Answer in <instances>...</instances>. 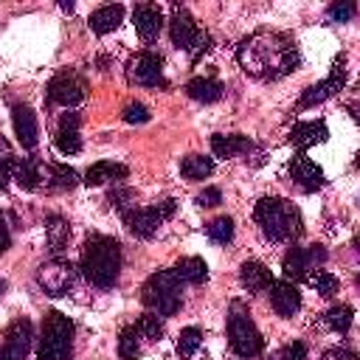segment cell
<instances>
[{
  "mask_svg": "<svg viewBox=\"0 0 360 360\" xmlns=\"http://www.w3.org/2000/svg\"><path fill=\"white\" fill-rule=\"evenodd\" d=\"M141 301L146 304V309L158 318H169L180 309L183 301V281L172 273V270H158L146 278L143 290H141Z\"/></svg>",
  "mask_w": 360,
  "mask_h": 360,
  "instance_id": "4",
  "label": "cell"
},
{
  "mask_svg": "<svg viewBox=\"0 0 360 360\" xmlns=\"http://www.w3.org/2000/svg\"><path fill=\"white\" fill-rule=\"evenodd\" d=\"M323 318H326V323H329L335 332L346 335V332L352 329V323H354V309H352L349 304H335V307L326 309Z\"/></svg>",
  "mask_w": 360,
  "mask_h": 360,
  "instance_id": "33",
  "label": "cell"
},
{
  "mask_svg": "<svg viewBox=\"0 0 360 360\" xmlns=\"http://www.w3.org/2000/svg\"><path fill=\"white\" fill-rule=\"evenodd\" d=\"M121 262H124V253H121V245L112 239V236H104V233H93L87 236L84 248H82V273L84 278L98 287V290H107L118 281V273H121Z\"/></svg>",
  "mask_w": 360,
  "mask_h": 360,
  "instance_id": "2",
  "label": "cell"
},
{
  "mask_svg": "<svg viewBox=\"0 0 360 360\" xmlns=\"http://www.w3.org/2000/svg\"><path fill=\"white\" fill-rule=\"evenodd\" d=\"M127 79L138 87H166L163 56L155 51H141L127 62Z\"/></svg>",
  "mask_w": 360,
  "mask_h": 360,
  "instance_id": "8",
  "label": "cell"
},
{
  "mask_svg": "<svg viewBox=\"0 0 360 360\" xmlns=\"http://www.w3.org/2000/svg\"><path fill=\"white\" fill-rule=\"evenodd\" d=\"M8 245H11V233H8L6 219H3V214H0V253H6V250H8Z\"/></svg>",
  "mask_w": 360,
  "mask_h": 360,
  "instance_id": "43",
  "label": "cell"
},
{
  "mask_svg": "<svg viewBox=\"0 0 360 360\" xmlns=\"http://www.w3.org/2000/svg\"><path fill=\"white\" fill-rule=\"evenodd\" d=\"M11 124H14V132H17V141L22 143V149H34L39 141V127H37L34 110L25 104H17L11 110Z\"/></svg>",
  "mask_w": 360,
  "mask_h": 360,
  "instance_id": "18",
  "label": "cell"
},
{
  "mask_svg": "<svg viewBox=\"0 0 360 360\" xmlns=\"http://www.w3.org/2000/svg\"><path fill=\"white\" fill-rule=\"evenodd\" d=\"M73 346V323L62 312H48L42 321L39 343H37V357L39 360H68Z\"/></svg>",
  "mask_w": 360,
  "mask_h": 360,
  "instance_id": "5",
  "label": "cell"
},
{
  "mask_svg": "<svg viewBox=\"0 0 360 360\" xmlns=\"http://www.w3.org/2000/svg\"><path fill=\"white\" fill-rule=\"evenodd\" d=\"M267 360H307V346L304 343H287L284 349H278L276 354H270Z\"/></svg>",
  "mask_w": 360,
  "mask_h": 360,
  "instance_id": "40",
  "label": "cell"
},
{
  "mask_svg": "<svg viewBox=\"0 0 360 360\" xmlns=\"http://www.w3.org/2000/svg\"><path fill=\"white\" fill-rule=\"evenodd\" d=\"M253 219L267 242H290L301 233V214L281 197H262L253 208Z\"/></svg>",
  "mask_w": 360,
  "mask_h": 360,
  "instance_id": "3",
  "label": "cell"
},
{
  "mask_svg": "<svg viewBox=\"0 0 360 360\" xmlns=\"http://www.w3.org/2000/svg\"><path fill=\"white\" fill-rule=\"evenodd\" d=\"M172 273H174L183 284H205V281H208V264H205L200 256H186V259H180V262L172 267Z\"/></svg>",
  "mask_w": 360,
  "mask_h": 360,
  "instance_id": "27",
  "label": "cell"
},
{
  "mask_svg": "<svg viewBox=\"0 0 360 360\" xmlns=\"http://www.w3.org/2000/svg\"><path fill=\"white\" fill-rule=\"evenodd\" d=\"M326 262V250L321 245H309V248H290L284 262H281V270H284V281H298L304 278L309 270L321 267Z\"/></svg>",
  "mask_w": 360,
  "mask_h": 360,
  "instance_id": "11",
  "label": "cell"
},
{
  "mask_svg": "<svg viewBox=\"0 0 360 360\" xmlns=\"http://www.w3.org/2000/svg\"><path fill=\"white\" fill-rule=\"evenodd\" d=\"M129 200H132V191L129 188H115V191H110V202L124 214L127 211V205H129Z\"/></svg>",
  "mask_w": 360,
  "mask_h": 360,
  "instance_id": "42",
  "label": "cell"
},
{
  "mask_svg": "<svg viewBox=\"0 0 360 360\" xmlns=\"http://www.w3.org/2000/svg\"><path fill=\"white\" fill-rule=\"evenodd\" d=\"M343 62H346V56H340V59L335 62L332 73H329L323 82H318V84H312V87L304 90V96L298 98V110H307V107H315V104L332 98V96L346 84V68H343Z\"/></svg>",
  "mask_w": 360,
  "mask_h": 360,
  "instance_id": "12",
  "label": "cell"
},
{
  "mask_svg": "<svg viewBox=\"0 0 360 360\" xmlns=\"http://www.w3.org/2000/svg\"><path fill=\"white\" fill-rule=\"evenodd\" d=\"M222 84L217 79H205V76H197L191 82H186V96L194 98V101H202V104H211V101H219L222 98Z\"/></svg>",
  "mask_w": 360,
  "mask_h": 360,
  "instance_id": "28",
  "label": "cell"
},
{
  "mask_svg": "<svg viewBox=\"0 0 360 360\" xmlns=\"http://www.w3.org/2000/svg\"><path fill=\"white\" fill-rule=\"evenodd\" d=\"M326 135H329V129H326L323 121H298V124L290 129V143L304 152V149H309L312 143L326 141Z\"/></svg>",
  "mask_w": 360,
  "mask_h": 360,
  "instance_id": "20",
  "label": "cell"
},
{
  "mask_svg": "<svg viewBox=\"0 0 360 360\" xmlns=\"http://www.w3.org/2000/svg\"><path fill=\"white\" fill-rule=\"evenodd\" d=\"M222 202V194H219V188H214V186H208V188H202L200 194H197V205H202V208H214V205H219Z\"/></svg>",
  "mask_w": 360,
  "mask_h": 360,
  "instance_id": "41",
  "label": "cell"
},
{
  "mask_svg": "<svg viewBox=\"0 0 360 360\" xmlns=\"http://www.w3.org/2000/svg\"><path fill=\"white\" fill-rule=\"evenodd\" d=\"M228 343L233 349L236 357H259L262 349H264V338L262 332L256 329L250 312L242 307V304H233L231 307V315H228Z\"/></svg>",
  "mask_w": 360,
  "mask_h": 360,
  "instance_id": "6",
  "label": "cell"
},
{
  "mask_svg": "<svg viewBox=\"0 0 360 360\" xmlns=\"http://www.w3.org/2000/svg\"><path fill=\"white\" fill-rule=\"evenodd\" d=\"M14 163H17L14 149H11V143L0 135V188H6L8 180L14 177Z\"/></svg>",
  "mask_w": 360,
  "mask_h": 360,
  "instance_id": "35",
  "label": "cell"
},
{
  "mask_svg": "<svg viewBox=\"0 0 360 360\" xmlns=\"http://www.w3.org/2000/svg\"><path fill=\"white\" fill-rule=\"evenodd\" d=\"M304 278H307V284H309L318 295H323V298H329V295H335V292H338V278H335L329 270L315 267V270H309Z\"/></svg>",
  "mask_w": 360,
  "mask_h": 360,
  "instance_id": "32",
  "label": "cell"
},
{
  "mask_svg": "<svg viewBox=\"0 0 360 360\" xmlns=\"http://www.w3.org/2000/svg\"><path fill=\"white\" fill-rule=\"evenodd\" d=\"M250 141L245 135H214L211 138V152L217 158H236V155H245L250 152Z\"/></svg>",
  "mask_w": 360,
  "mask_h": 360,
  "instance_id": "29",
  "label": "cell"
},
{
  "mask_svg": "<svg viewBox=\"0 0 360 360\" xmlns=\"http://www.w3.org/2000/svg\"><path fill=\"white\" fill-rule=\"evenodd\" d=\"M87 93L84 79L76 70H59L51 82H48V101L59 104V107H76Z\"/></svg>",
  "mask_w": 360,
  "mask_h": 360,
  "instance_id": "10",
  "label": "cell"
},
{
  "mask_svg": "<svg viewBox=\"0 0 360 360\" xmlns=\"http://www.w3.org/2000/svg\"><path fill=\"white\" fill-rule=\"evenodd\" d=\"M200 34H202V31L197 28L194 17H191L186 8L174 6L172 20H169V37H172V45H174V48H180V51H191V45L197 42V37H200Z\"/></svg>",
  "mask_w": 360,
  "mask_h": 360,
  "instance_id": "14",
  "label": "cell"
},
{
  "mask_svg": "<svg viewBox=\"0 0 360 360\" xmlns=\"http://www.w3.org/2000/svg\"><path fill=\"white\" fill-rule=\"evenodd\" d=\"M239 281H242V287L248 292H262V290H270L273 276L262 262H245L239 267Z\"/></svg>",
  "mask_w": 360,
  "mask_h": 360,
  "instance_id": "23",
  "label": "cell"
},
{
  "mask_svg": "<svg viewBox=\"0 0 360 360\" xmlns=\"http://www.w3.org/2000/svg\"><path fill=\"white\" fill-rule=\"evenodd\" d=\"M135 326L149 338V343H158V340L163 338V321H160L158 315H152V312H149V315H141V318L135 321Z\"/></svg>",
  "mask_w": 360,
  "mask_h": 360,
  "instance_id": "37",
  "label": "cell"
},
{
  "mask_svg": "<svg viewBox=\"0 0 360 360\" xmlns=\"http://www.w3.org/2000/svg\"><path fill=\"white\" fill-rule=\"evenodd\" d=\"M37 281H39V287L45 290V295H53V298L68 295V290H70L73 281H76V267H73L68 259L53 256L51 262H45V264L37 270Z\"/></svg>",
  "mask_w": 360,
  "mask_h": 360,
  "instance_id": "9",
  "label": "cell"
},
{
  "mask_svg": "<svg viewBox=\"0 0 360 360\" xmlns=\"http://www.w3.org/2000/svg\"><path fill=\"white\" fill-rule=\"evenodd\" d=\"M174 214V200H163L158 205H146V208H127L124 211V222L127 228L141 236V239H149L160 231V225Z\"/></svg>",
  "mask_w": 360,
  "mask_h": 360,
  "instance_id": "7",
  "label": "cell"
},
{
  "mask_svg": "<svg viewBox=\"0 0 360 360\" xmlns=\"http://www.w3.org/2000/svg\"><path fill=\"white\" fill-rule=\"evenodd\" d=\"M129 174V169L124 163H115V160H98L93 163L87 172H84V186H104L110 180H124Z\"/></svg>",
  "mask_w": 360,
  "mask_h": 360,
  "instance_id": "21",
  "label": "cell"
},
{
  "mask_svg": "<svg viewBox=\"0 0 360 360\" xmlns=\"http://www.w3.org/2000/svg\"><path fill=\"white\" fill-rule=\"evenodd\" d=\"M42 174H45V169H42V163H39L37 158H17V163H14V177H11V180H17L20 188L34 191V188H39Z\"/></svg>",
  "mask_w": 360,
  "mask_h": 360,
  "instance_id": "22",
  "label": "cell"
},
{
  "mask_svg": "<svg viewBox=\"0 0 360 360\" xmlns=\"http://www.w3.org/2000/svg\"><path fill=\"white\" fill-rule=\"evenodd\" d=\"M45 231H48V248H51V253H62L65 248H68V239H70V225H68V219H62V217H48V225H45Z\"/></svg>",
  "mask_w": 360,
  "mask_h": 360,
  "instance_id": "30",
  "label": "cell"
},
{
  "mask_svg": "<svg viewBox=\"0 0 360 360\" xmlns=\"http://www.w3.org/2000/svg\"><path fill=\"white\" fill-rule=\"evenodd\" d=\"M42 180L51 191H70L79 183V174H76V169H70L65 163H48Z\"/></svg>",
  "mask_w": 360,
  "mask_h": 360,
  "instance_id": "26",
  "label": "cell"
},
{
  "mask_svg": "<svg viewBox=\"0 0 360 360\" xmlns=\"http://www.w3.org/2000/svg\"><path fill=\"white\" fill-rule=\"evenodd\" d=\"M338 360H357V354L354 352H346V349H338V352H332Z\"/></svg>",
  "mask_w": 360,
  "mask_h": 360,
  "instance_id": "44",
  "label": "cell"
},
{
  "mask_svg": "<svg viewBox=\"0 0 360 360\" xmlns=\"http://www.w3.org/2000/svg\"><path fill=\"white\" fill-rule=\"evenodd\" d=\"M31 340H34V326L28 318H17L8 323L6 329V340H3V352L8 360H25V354L31 352Z\"/></svg>",
  "mask_w": 360,
  "mask_h": 360,
  "instance_id": "13",
  "label": "cell"
},
{
  "mask_svg": "<svg viewBox=\"0 0 360 360\" xmlns=\"http://www.w3.org/2000/svg\"><path fill=\"white\" fill-rule=\"evenodd\" d=\"M202 343V332L197 326H186L180 335H177V354L180 357H188L197 352V346Z\"/></svg>",
  "mask_w": 360,
  "mask_h": 360,
  "instance_id": "36",
  "label": "cell"
},
{
  "mask_svg": "<svg viewBox=\"0 0 360 360\" xmlns=\"http://www.w3.org/2000/svg\"><path fill=\"white\" fill-rule=\"evenodd\" d=\"M79 121H82L79 112H73V110L62 112V118H59V129H56V149H59L62 155H76V152L82 149Z\"/></svg>",
  "mask_w": 360,
  "mask_h": 360,
  "instance_id": "19",
  "label": "cell"
},
{
  "mask_svg": "<svg viewBox=\"0 0 360 360\" xmlns=\"http://www.w3.org/2000/svg\"><path fill=\"white\" fill-rule=\"evenodd\" d=\"M214 172V160L205 155H186L180 160V174L186 180H205Z\"/></svg>",
  "mask_w": 360,
  "mask_h": 360,
  "instance_id": "31",
  "label": "cell"
},
{
  "mask_svg": "<svg viewBox=\"0 0 360 360\" xmlns=\"http://www.w3.org/2000/svg\"><path fill=\"white\" fill-rule=\"evenodd\" d=\"M146 346H149V338H146L135 323H129V326L121 332V338H118V357H121V360H138Z\"/></svg>",
  "mask_w": 360,
  "mask_h": 360,
  "instance_id": "24",
  "label": "cell"
},
{
  "mask_svg": "<svg viewBox=\"0 0 360 360\" xmlns=\"http://www.w3.org/2000/svg\"><path fill=\"white\" fill-rule=\"evenodd\" d=\"M205 233H208L211 242L228 245V242L233 239V219H231V217H217V219H211V222L205 225Z\"/></svg>",
  "mask_w": 360,
  "mask_h": 360,
  "instance_id": "34",
  "label": "cell"
},
{
  "mask_svg": "<svg viewBox=\"0 0 360 360\" xmlns=\"http://www.w3.org/2000/svg\"><path fill=\"white\" fill-rule=\"evenodd\" d=\"M354 11H357V6H354L352 0H338V3H332V6L326 8V17H329L332 22H346V20L354 17Z\"/></svg>",
  "mask_w": 360,
  "mask_h": 360,
  "instance_id": "38",
  "label": "cell"
},
{
  "mask_svg": "<svg viewBox=\"0 0 360 360\" xmlns=\"http://www.w3.org/2000/svg\"><path fill=\"white\" fill-rule=\"evenodd\" d=\"M236 59L245 73L270 82V79H281L298 68V48L290 34L256 31L239 42Z\"/></svg>",
  "mask_w": 360,
  "mask_h": 360,
  "instance_id": "1",
  "label": "cell"
},
{
  "mask_svg": "<svg viewBox=\"0 0 360 360\" xmlns=\"http://www.w3.org/2000/svg\"><path fill=\"white\" fill-rule=\"evenodd\" d=\"M124 121L127 124H146L152 115H149V110H146V104H141V101H129L127 107H124Z\"/></svg>",
  "mask_w": 360,
  "mask_h": 360,
  "instance_id": "39",
  "label": "cell"
},
{
  "mask_svg": "<svg viewBox=\"0 0 360 360\" xmlns=\"http://www.w3.org/2000/svg\"><path fill=\"white\" fill-rule=\"evenodd\" d=\"M270 304H273L276 315L292 318L301 309V292L295 290L292 281H273L270 284Z\"/></svg>",
  "mask_w": 360,
  "mask_h": 360,
  "instance_id": "17",
  "label": "cell"
},
{
  "mask_svg": "<svg viewBox=\"0 0 360 360\" xmlns=\"http://www.w3.org/2000/svg\"><path fill=\"white\" fill-rule=\"evenodd\" d=\"M0 360H8V357H6V352H3V346H0Z\"/></svg>",
  "mask_w": 360,
  "mask_h": 360,
  "instance_id": "45",
  "label": "cell"
},
{
  "mask_svg": "<svg viewBox=\"0 0 360 360\" xmlns=\"http://www.w3.org/2000/svg\"><path fill=\"white\" fill-rule=\"evenodd\" d=\"M132 22H135L138 37L143 42H152L163 28V11L155 3H138L135 11H132Z\"/></svg>",
  "mask_w": 360,
  "mask_h": 360,
  "instance_id": "16",
  "label": "cell"
},
{
  "mask_svg": "<svg viewBox=\"0 0 360 360\" xmlns=\"http://www.w3.org/2000/svg\"><path fill=\"white\" fill-rule=\"evenodd\" d=\"M290 174H292V180H295L304 191H318V188L326 186V177H323L321 166H318L315 160H309L304 152L290 160Z\"/></svg>",
  "mask_w": 360,
  "mask_h": 360,
  "instance_id": "15",
  "label": "cell"
},
{
  "mask_svg": "<svg viewBox=\"0 0 360 360\" xmlns=\"http://www.w3.org/2000/svg\"><path fill=\"white\" fill-rule=\"evenodd\" d=\"M124 20V6L121 3H110V6H98L93 14H90V28L96 34H110L121 25Z\"/></svg>",
  "mask_w": 360,
  "mask_h": 360,
  "instance_id": "25",
  "label": "cell"
}]
</instances>
